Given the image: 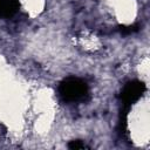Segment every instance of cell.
<instances>
[{
  "instance_id": "cell-1",
  "label": "cell",
  "mask_w": 150,
  "mask_h": 150,
  "mask_svg": "<svg viewBox=\"0 0 150 150\" xmlns=\"http://www.w3.org/2000/svg\"><path fill=\"white\" fill-rule=\"evenodd\" d=\"M61 95L69 101H75L80 100L86 95L87 87L86 83L77 79H69L64 81L61 86Z\"/></svg>"
},
{
  "instance_id": "cell-2",
  "label": "cell",
  "mask_w": 150,
  "mask_h": 150,
  "mask_svg": "<svg viewBox=\"0 0 150 150\" xmlns=\"http://www.w3.org/2000/svg\"><path fill=\"white\" fill-rule=\"evenodd\" d=\"M86 145L83 144V143H80L79 141H73L70 144H69V148H71V149H82V148H84Z\"/></svg>"
}]
</instances>
